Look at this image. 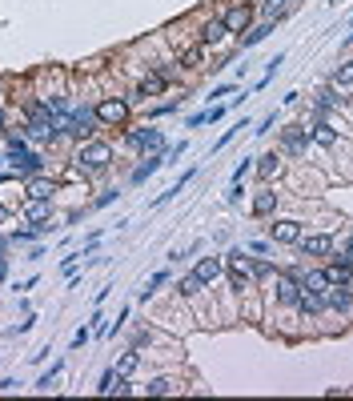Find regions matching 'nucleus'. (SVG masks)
I'll return each instance as SVG.
<instances>
[{"instance_id":"24","label":"nucleus","mask_w":353,"mask_h":401,"mask_svg":"<svg viewBox=\"0 0 353 401\" xmlns=\"http://www.w3.org/2000/svg\"><path fill=\"white\" fill-rule=\"evenodd\" d=\"M193 177H197V173H193V169H189V173H181V177H177V181H173V185H169V189L161 193V197H157V201H153V209H161V205H169V201H173V197H177V193H185V189H189V181H193Z\"/></svg>"},{"instance_id":"30","label":"nucleus","mask_w":353,"mask_h":401,"mask_svg":"<svg viewBox=\"0 0 353 401\" xmlns=\"http://www.w3.org/2000/svg\"><path fill=\"white\" fill-rule=\"evenodd\" d=\"M333 89H350L353 85V61H345V65H341V69L333 72V80H330Z\"/></svg>"},{"instance_id":"28","label":"nucleus","mask_w":353,"mask_h":401,"mask_svg":"<svg viewBox=\"0 0 353 401\" xmlns=\"http://www.w3.org/2000/svg\"><path fill=\"white\" fill-rule=\"evenodd\" d=\"M169 281V269H161V273H153V277H149V281L141 285V301H153V297H157V293H161V285Z\"/></svg>"},{"instance_id":"18","label":"nucleus","mask_w":353,"mask_h":401,"mask_svg":"<svg viewBox=\"0 0 353 401\" xmlns=\"http://www.w3.org/2000/svg\"><path fill=\"white\" fill-rule=\"evenodd\" d=\"M193 273H197V277H201L205 285H213L217 277H221V273H225V257H201Z\"/></svg>"},{"instance_id":"37","label":"nucleus","mask_w":353,"mask_h":401,"mask_svg":"<svg viewBox=\"0 0 353 401\" xmlns=\"http://www.w3.org/2000/svg\"><path fill=\"white\" fill-rule=\"evenodd\" d=\"M181 100H185V96L169 100V105H157V109H153V117H169V113H177V105H181Z\"/></svg>"},{"instance_id":"12","label":"nucleus","mask_w":353,"mask_h":401,"mask_svg":"<svg viewBox=\"0 0 353 401\" xmlns=\"http://www.w3.org/2000/svg\"><path fill=\"white\" fill-rule=\"evenodd\" d=\"M321 301H325V309H333V313H350L353 309V293L345 289V285H330V289L321 293Z\"/></svg>"},{"instance_id":"45","label":"nucleus","mask_w":353,"mask_h":401,"mask_svg":"<svg viewBox=\"0 0 353 401\" xmlns=\"http://www.w3.org/2000/svg\"><path fill=\"white\" fill-rule=\"evenodd\" d=\"M241 197H245V189H241V185H233V189H229V205H241Z\"/></svg>"},{"instance_id":"20","label":"nucleus","mask_w":353,"mask_h":401,"mask_svg":"<svg viewBox=\"0 0 353 401\" xmlns=\"http://www.w3.org/2000/svg\"><path fill=\"white\" fill-rule=\"evenodd\" d=\"M277 201H281V197L265 185V189L253 193V213H257V217H273V213H277Z\"/></svg>"},{"instance_id":"15","label":"nucleus","mask_w":353,"mask_h":401,"mask_svg":"<svg viewBox=\"0 0 353 401\" xmlns=\"http://www.w3.org/2000/svg\"><path fill=\"white\" fill-rule=\"evenodd\" d=\"M229 32H225V24H221V17L217 21H205L201 28H197V45H205V48H213V45H221Z\"/></svg>"},{"instance_id":"26","label":"nucleus","mask_w":353,"mask_h":401,"mask_svg":"<svg viewBox=\"0 0 353 401\" xmlns=\"http://www.w3.org/2000/svg\"><path fill=\"white\" fill-rule=\"evenodd\" d=\"M273 24H277V21H261V24H253L249 32H241V48H253V45H261V41H265V36L273 32Z\"/></svg>"},{"instance_id":"10","label":"nucleus","mask_w":353,"mask_h":401,"mask_svg":"<svg viewBox=\"0 0 353 401\" xmlns=\"http://www.w3.org/2000/svg\"><path fill=\"white\" fill-rule=\"evenodd\" d=\"M337 141H341L337 124H330V120H313V124H309V144H317V149H337Z\"/></svg>"},{"instance_id":"9","label":"nucleus","mask_w":353,"mask_h":401,"mask_svg":"<svg viewBox=\"0 0 353 401\" xmlns=\"http://www.w3.org/2000/svg\"><path fill=\"white\" fill-rule=\"evenodd\" d=\"M281 149L289 153V157H301L309 149V129L306 124H285L281 129Z\"/></svg>"},{"instance_id":"35","label":"nucleus","mask_w":353,"mask_h":401,"mask_svg":"<svg viewBox=\"0 0 353 401\" xmlns=\"http://www.w3.org/2000/svg\"><path fill=\"white\" fill-rule=\"evenodd\" d=\"M249 169H253V157H241V165L233 169V185H241V181H245V173H249Z\"/></svg>"},{"instance_id":"41","label":"nucleus","mask_w":353,"mask_h":401,"mask_svg":"<svg viewBox=\"0 0 353 401\" xmlns=\"http://www.w3.org/2000/svg\"><path fill=\"white\" fill-rule=\"evenodd\" d=\"M205 113H209V124H217V120L225 117V113H229V109H225V105H209V109H205Z\"/></svg>"},{"instance_id":"23","label":"nucleus","mask_w":353,"mask_h":401,"mask_svg":"<svg viewBox=\"0 0 353 401\" xmlns=\"http://www.w3.org/2000/svg\"><path fill=\"white\" fill-rule=\"evenodd\" d=\"M205 61H209V48L205 45H193L181 52V69L185 72H197V69H205Z\"/></svg>"},{"instance_id":"44","label":"nucleus","mask_w":353,"mask_h":401,"mask_svg":"<svg viewBox=\"0 0 353 401\" xmlns=\"http://www.w3.org/2000/svg\"><path fill=\"white\" fill-rule=\"evenodd\" d=\"M205 120H209V113H193V117H189L185 124H189V129H197V124H205Z\"/></svg>"},{"instance_id":"36","label":"nucleus","mask_w":353,"mask_h":401,"mask_svg":"<svg viewBox=\"0 0 353 401\" xmlns=\"http://www.w3.org/2000/svg\"><path fill=\"white\" fill-rule=\"evenodd\" d=\"M229 93H233V85H217V89L209 93V105H221V100H225Z\"/></svg>"},{"instance_id":"11","label":"nucleus","mask_w":353,"mask_h":401,"mask_svg":"<svg viewBox=\"0 0 353 401\" xmlns=\"http://www.w3.org/2000/svg\"><path fill=\"white\" fill-rule=\"evenodd\" d=\"M24 217H28V225H45L52 221V197H24Z\"/></svg>"},{"instance_id":"33","label":"nucleus","mask_w":353,"mask_h":401,"mask_svg":"<svg viewBox=\"0 0 353 401\" xmlns=\"http://www.w3.org/2000/svg\"><path fill=\"white\" fill-rule=\"evenodd\" d=\"M36 237H41V233H36V229H32V225H28V229H17V233L8 237V245H32V241H36Z\"/></svg>"},{"instance_id":"19","label":"nucleus","mask_w":353,"mask_h":401,"mask_svg":"<svg viewBox=\"0 0 353 401\" xmlns=\"http://www.w3.org/2000/svg\"><path fill=\"white\" fill-rule=\"evenodd\" d=\"M141 349H137V345H129V349H125V354L117 357V365H113V369H117L120 378H133V373H137V369H141Z\"/></svg>"},{"instance_id":"40","label":"nucleus","mask_w":353,"mask_h":401,"mask_svg":"<svg viewBox=\"0 0 353 401\" xmlns=\"http://www.w3.org/2000/svg\"><path fill=\"white\" fill-rule=\"evenodd\" d=\"M269 129H277V117H273V113H269V117L261 120V124H257V129H253V133H257V137H265Z\"/></svg>"},{"instance_id":"42","label":"nucleus","mask_w":353,"mask_h":401,"mask_svg":"<svg viewBox=\"0 0 353 401\" xmlns=\"http://www.w3.org/2000/svg\"><path fill=\"white\" fill-rule=\"evenodd\" d=\"M149 341H153V333H149V329H137V337H133V345H137V349H145Z\"/></svg>"},{"instance_id":"8","label":"nucleus","mask_w":353,"mask_h":401,"mask_svg":"<svg viewBox=\"0 0 353 401\" xmlns=\"http://www.w3.org/2000/svg\"><path fill=\"white\" fill-rule=\"evenodd\" d=\"M301 233H306V225H301V221H293V217H281V221H273V225H269V241H273V245H297Z\"/></svg>"},{"instance_id":"7","label":"nucleus","mask_w":353,"mask_h":401,"mask_svg":"<svg viewBox=\"0 0 353 401\" xmlns=\"http://www.w3.org/2000/svg\"><path fill=\"white\" fill-rule=\"evenodd\" d=\"M297 249H301L306 257H325V261H330L333 253H337V241H333L330 233H301Z\"/></svg>"},{"instance_id":"47","label":"nucleus","mask_w":353,"mask_h":401,"mask_svg":"<svg viewBox=\"0 0 353 401\" xmlns=\"http://www.w3.org/2000/svg\"><path fill=\"white\" fill-rule=\"evenodd\" d=\"M8 213H12V209H8V205H4V201H0V225H4V217H8Z\"/></svg>"},{"instance_id":"21","label":"nucleus","mask_w":353,"mask_h":401,"mask_svg":"<svg viewBox=\"0 0 353 401\" xmlns=\"http://www.w3.org/2000/svg\"><path fill=\"white\" fill-rule=\"evenodd\" d=\"M297 313H301V317H309V321H313V317H321V313H325V301H321V293H309V289H301Z\"/></svg>"},{"instance_id":"16","label":"nucleus","mask_w":353,"mask_h":401,"mask_svg":"<svg viewBox=\"0 0 353 401\" xmlns=\"http://www.w3.org/2000/svg\"><path fill=\"white\" fill-rule=\"evenodd\" d=\"M56 189H61V181H52V177H45V173L24 181V197H52Z\"/></svg>"},{"instance_id":"31","label":"nucleus","mask_w":353,"mask_h":401,"mask_svg":"<svg viewBox=\"0 0 353 401\" xmlns=\"http://www.w3.org/2000/svg\"><path fill=\"white\" fill-rule=\"evenodd\" d=\"M61 369H65V361H56V365H52L48 373H41V381H36V389H41V393H48V389H52V381L61 378Z\"/></svg>"},{"instance_id":"34","label":"nucleus","mask_w":353,"mask_h":401,"mask_svg":"<svg viewBox=\"0 0 353 401\" xmlns=\"http://www.w3.org/2000/svg\"><path fill=\"white\" fill-rule=\"evenodd\" d=\"M237 129H249V120L241 117V124H237ZM237 129H225V133H221V141H217V153H221V149H225V144H229V141L237 137Z\"/></svg>"},{"instance_id":"29","label":"nucleus","mask_w":353,"mask_h":401,"mask_svg":"<svg viewBox=\"0 0 353 401\" xmlns=\"http://www.w3.org/2000/svg\"><path fill=\"white\" fill-rule=\"evenodd\" d=\"M173 389H177V381H173V378H153L149 385H145V393H149V398H165V393H173Z\"/></svg>"},{"instance_id":"43","label":"nucleus","mask_w":353,"mask_h":401,"mask_svg":"<svg viewBox=\"0 0 353 401\" xmlns=\"http://www.w3.org/2000/svg\"><path fill=\"white\" fill-rule=\"evenodd\" d=\"M330 261H341V265H353V245H350V249H341V253H333Z\"/></svg>"},{"instance_id":"49","label":"nucleus","mask_w":353,"mask_h":401,"mask_svg":"<svg viewBox=\"0 0 353 401\" xmlns=\"http://www.w3.org/2000/svg\"><path fill=\"white\" fill-rule=\"evenodd\" d=\"M0 165H4V157H0Z\"/></svg>"},{"instance_id":"39","label":"nucleus","mask_w":353,"mask_h":401,"mask_svg":"<svg viewBox=\"0 0 353 401\" xmlns=\"http://www.w3.org/2000/svg\"><path fill=\"white\" fill-rule=\"evenodd\" d=\"M89 337H93V325H81V329L72 333V345H76V349H81V345H85V341H89Z\"/></svg>"},{"instance_id":"1","label":"nucleus","mask_w":353,"mask_h":401,"mask_svg":"<svg viewBox=\"0 0 353 401\" xmlns=\"http://www.w3.org/2000/svg\"><path fill=\"white\" fill-rule=\"evenodd\" d=\"M113 161V144L109 141H81L76 144V157H72V165L81 169V173H100V169H109Z\"/></svg>"},{"instance_id":"32","label":"nucleus","mask_w":353,"mask_h":401,"mask_svg":"<svg viewBox=\"0 0 353 401\" xmlns=\"http://www.w3.org/2000/svg\"><path fill=\"white\" fill-rule=\"evenodd\" d=\"M281 65H285V52H277V56L269 61V69H265V76H261V80H257V89H265V85H269V80L277 76V69H281Z\"/></svg>"},{"instance_id":"46","label":"nucleus","mask_w":353,"mask_h":401,"mask_svg":"<svg viewBox=\"0 0 353 401\" xmlns=\"http://www.w3.org/2000/svg\"><path fill=\"white\" fill-rule=\"evenodd\" d=\"M32 321H36V317H24L21 325H17V329H12V337H17V333H28V329H32Z\"/></svg>"},{"instance_id":"38","label":"nucleus","mask_w":353,"mask_h":401,"mask_svg":"<svg viewBox=\"0 0 353 401\" xmlns=\"http://www.w3.org/2000/svg\"><path fill=\"white\" fill-rule=\"evenodd\" d=\"M113 201H120V193H117V189L100 193V197H96V209H109V205H113Z\"/></svg>"},{"instance_id":"3","label":"nucleus","mask_w":353,"mask_h":401,"mask_svg":"<svg viewBox=\"0 0 353 401\" xmlns=\"http://www.w3.org/2000/svg\"><path fill=\"white\" fill-rule=\"evenodd\" d=\"M301 269H277L273 273V301L285 309H297V301H301Z\"/></svg>"},{"instance_id":"48","label":"nucleus","mask_w":353,"mask_h":401,"mask_svg":"<svg viewBox=\"0 0 353 401\" xmlns=\"http://www.w3.org/2000/svg\"><path fill=\"white\" fill-rule=\"evenodd\" d=\"M4 120H8V113H4V109H0V133H4Z\"/></svg>"},{"instance_id":"4","label":"nucleus","mask_w":353,"mask_h":401,"mask_svg":"<svg viewBox=\"0 0 353 401\" xmlns=\"http://www.w3.org/2000/svg\"><path fill=\"white\" fill-rule=\"evenodd\" d=\"M221 24H225V32L229 36H241V32H249L253 28V0H233L225 12H221Z\"/></svg>"},{"instance_id":"2","label":"nucleus","mask_w":353,"mask_h":401,"mask_svg":"<svg viewBox=\"0 0 353 401\" xmlns=\"http://www.w3.org/2000/svg\"><path fill=\"white\" fill-rule=\"evenodd\" d=\"M93 117L100 129H125L129 117H133V109H129V100L125 96H100L93 105Z\"/></svg>"},{"instance_id":"6","label":"nucleus","mask_w":353,"mask_h":401,"mask_svg":"<svg viewBox=\"0 0 353 401\" xmlns=\"http://www.w3.org/2000/svg\"><path fill=\"white\" fill-rule=\"evenodd\" d=\"M125 141L133 144V149H149V153H169L165 137H161V129H153V124H145V129H129L125 133Z\"/></svg>"},{"instance_id":"27","label":"nucleus","mask_w":353,"mask_h":401,"mask_svg":"<svg viewBox=\"0 0 353 401\" xmlns=\"http://www.w3.org/2000/svg\"><path fill=\"white\" fill-rule=\"evenodd\" d=\"M281 169H285V161L277 157V153H269V157H261L257 161V173L265 177V181H273V177H281Z\"/></svg>"},{"instance_id":"5","label":"nucleus","mask_w":353,"mask_h":401,"mask_svg":"<svg viewBox=\"0 0 353 401\" xmlns=\"http://www.w3.org/2000/svg\"><path fill=\"white\" fill-rule=\"evenodd\" d=\"M4 161H8V165H12V173H17V177H24V181L45 173V157H41V153H32V149H17V153H8Z\"/></svg>"},{"instance_id":"17","label":"nucleus","mask_w":353,"mask_h":401,"mask_svg":"<svg viewBox=\"0 0 353 401\" xmlns=\"http://www.w3.org/2000/svg\"><path fill=\"white\" fill-rule=\"evenodd\" d=\"M96 393H100V398H113V393H129V378H120L117 369H109V373H105V378H100V385H96Z\"/></svg>"},{"instance_id":"13","label":"nucleus","mask_w":353,"mask_h":401,"mask_svg":"<svg viewBox=\"0 0 353 401\" xmlns=\"http://www.w3.org/2000/svg\"><path fill=\"white\" fill-rule=\"evenodd\" d=\"M205 293H209V285L201 281L197 273H185V277L177 281V297H181V301H201Z\"/></svg>"},{"instance_id":"14","label":"nucleus","mask_w":353,"mask_h":401,"mask_svg":"<svg viewBox=\"0 0 353 401\" xmlns=\"http://www.w3.org/2000/svg\"><path fill=\"white\" fill-rule=\"evenodd\" d=\"M165 89H169L165 76H161V72H149V76H141V80H137L133 96H137V100H149V96H161Z\"/></svg>"},{"instance_id":"22","label":"nucleus","mask_w":353,"mask_h":401,"mask_svg":"<svg viewBox=\"0 0 353 401\" xmlns=\"http://www.w3.org/2000/svg\"><path fill=\"white\" fill-rule=\"evenodd\" d=\"M161 165H165V153H149V161L133 169V177H129V181H133V185H145V181H149V177H153Z\"/></svg>"},{"instance_id":"25","label":"nucleus","mask_w":353,"mask_h":401,"mask_svg":"<svg viewBox=\"0 0 353 401\" xmlns=\"http://www.w3.org/2000/svg\"><path fill=\"white\" fill-rule=\"evenodd\" d=\"M301 285H306L309 293H325V289H330V273H325V269H306V273H301Z\"/></svg>"}]
</instances>
